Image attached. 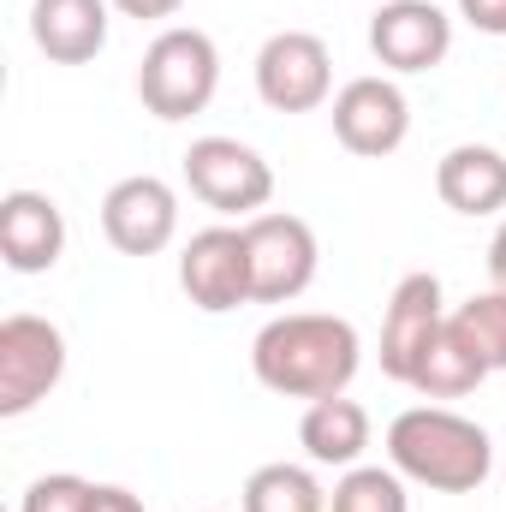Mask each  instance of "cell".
Returning <instances> with one entry per match:
<instances>
[{"mask_svg":"<svg viewBox=\"0 0 506 512\" xmlns=\"http://www.w3.org/2000/svg\"><path fill=\"white\" fill-rule=\"evenodd\" d=\"M251 370L280 399H334L364 370V340L346 316L286 310L251 340Z\"/></svg>","mask_w":506,"mask_h":512,"instance_id":"6da1fadb","label":"cell"},{"mask_svg":"<svg viewBox=\"0 0 506 512\" xmlns=\"http://www.w3.org/2000/svg\"><path fill=\"white\" fill-rule=\"evenodd\" d=\"M387 465L435 495H471L495 471V441L483 423L447 405H411L387 423Z\"/></svg>","mask_w":506,"mask_h":512,"instance_id":"7a4b0ae2","label":"cell"},{"mask_svg":"<svg viewBox=\"0 0 506 512\" xmlns=\"http://www.w3.org/2000/svg\"><path fill=\"white\" fill-rule=\"evenodd\" d=\"M221 90V48L197 24H167L137 66V96L155 120H191Z\"/></svg>","mask_w":506,"mask_h":512,"instance_id":"3957f363","label":"cell"},{"mask_svg":"<svg viewBox=\"0 0 506 512\" xmlns=\"http://www.w3.org/2000/svg\"><path fill=\"white\" fill-rule=\"evenodd\" d=\"M185 185L203 209L251 221L274 197V167L262 161V149L239 143V137H197L185 149Z\"/></svg>","mask_w":506,"mask_h":512,"instance_id":"277c9868","label":"cell"},{"mask_svg":"<svg viewBox=\"0 0 506 512\" xmlns=\"http://www.w3.org/2000/svg\"><path fill=\"white\" fill-rule=\"evenodd\" d=\"M245 227V245H251V292L256 304H292L310 292L316 268H322V245L310 233L304 215H286V209H262Z\"/></svg>","mask_w":506,"mask_h":512,"instance_id":"5b68a950","label":"cell"},{"mask_svg":"<svg viewBox=\"0 0 506 512\" xmlns=\"http://www.w3.org/2000/svg\"><path fill=\"white\" fill-rule=\"evenodd\" d=\"M66 376V334L48 316H6L0 322V417L36 411Z\"/></svg>","mask_w":506,"mask_h":512,"instance_id":"8992f818","label":"cell"},{"mask_svg":"<svg viewBox=\"0 0 506 512\" xmlns=\"http://www.w3.org/2000/svg\"><path fill=\"white\" fill-rule=\"evenodd\" d=\"M256 96L274 114H316L334 96V54L316 30H274L256 48Z\"/></svg>","mask_w":506,"mask_h":512,"instance_id":"52a82bcc","label":"cell"},{"mask_svg":"<svg viewBox=\"0 0 506 512\" xmlns=\"http://www.w3.org/2000/svg\"><path fill=\"white\" fill-rule=\"evenodd\" d=\"M179 286L197 310L227 316L239 304H251V245L245 227H203L191 233V245L179 251Z\"/></svg>","mask_w":506,"mask_h":512,"instance_id":"ba28073f","label":"cell"},{"mask_svg":"<svg viewBox=\"0 0 506 512\" xmlns=\"http://www.w3.org/2000/svg\"><path fill=\"white\" fill-rule=\"evenodd\" d=\"M102 233L120 256H161L179 239V191L155 173H131L102 197Z\"/></svg>","mask_w":506,"mask_h":512,"instance_id":"9c48e42d","label":"cell"},{"mask_svg":"<svg viewBox=\"0 0 506 512\" xmlns=\"http://www.w3.org/2000/svg\"><path fill=\"white\" fill-rule=\"evenodd\" d=\"M334 137L340 149L364 155V161H381L393 155L405 137H411V102L393 78H352L334 90Z\"/></svg>","mask_w":506,"mask_h":512,"instance_id":"30bf717a","label":"cell"},{"mask_svg":"<svg viewBox=\"0 0 506 512\" xmlns=\"http://www.w3.org/2000/svg\"><path fill=\"white\" fill-rule=\"evenodd\" d=\"M441 328H447L441 280H435L429 268L405 274V280L393 286V298H387V316H381V376H393V382L411 387L423 352H429V340H435Z\"/></svg>","mask_w":506,"mask_h":512,"instance_id":"8fae6325","label":"cell"},{"mask_svg":"<svg viewBox=\"0 0 506 512\" xmlns=\"http://www.w3.org/2000/svg\"><path fill=\"white\" fill-rule=\"evenodd\" d=\"M370 54L387 72H435L453 54V18L435 0H387L370 18Z\"/></svg>","mask_w":506,"mask_h":512,"instance_id":"7c38bea8","label":"cell"},{"mask_svg":"<svg viewBox=\"0 0 506 512\" xmlns=\"http://www.w3.org/2000/svg\"><path fill=\"white\" fill-rule=\"evenodd\" d=\"M0 256L12 274H48L66 256V215L48 191H6L0 197Z\"/></svg>","mask_w":506,"mask_h":512,"instance_id":"4fadbf2b","label":"cell"},{"mask_svg":"<svg viewBox=\"0 0 506 512\" xmlns=\"http://www.w3.org/2000/svg\"><path fill=\"white\" fill-rule=\"evenodd\" d=\"M114 0H30V42L54 66H84L108 48Z\"/></svg>","mask_w":506,"mask_h":512,"instance_id":"5bb4252c","label":"cell"},{"mask_svg":"<svg viewBox=\"0 0 506 512\" xmlns=\"http://www.w3.org/2000/svg\"><path fill=\"white\" fill-rule=\"evenodd\" d=\"M435 191L453 215H501L506 209V155L495 143H453L435 161Z\"/></svg>","mask_w":506,"mask_h":512,"instance_id":"9a60e30c","label":"cell"},{"mask_svg":"<svg viewBox=\"0 0 506 512\" xmlns=\"http://www.w3.org/2000/svg\"><path fill=\"white\" fill-rule=\"evenodd\" d=\"M298 447L310 453V465H334V471H352L370 447V411L346 393L334 399H310L304 417H298Z\"/></svg>","mask_w":506,"mask_h":512,"instance_id":"2e32d148","label":"cell"},{"mask_svg":"<svg viewBox=\"0 0 506 512\" xmlns=\"http://www.w3.org/2000/svg\"><path fill=\"white\" fill-rule=\"evenodd\" d=\"M239 501H245V512H328V489L316 483L310 465L274 459V465H256L251 477H245Z\"/></svg>","mask_w":506,"mask_h":512,"instance_id":"e0dca14e","label":"cell"},{"mask_svg":"<svg viewBox=\"0 0 506 512\" xmlns=\"http://www.w3.org/2000/svg\"><path fill=\"white\" fill-rule=\"evenodd\" d=\"M483 382H489V370L477 364V352H465V340L453 328H441L429 340V352H423V364L411 376V387L429 393V399H465V393H477Z\"/></svg>","mask_w":506,"mask_h":512,"instance_id":"ac0fdd59","label":"cell"},{"mask_svg":"<svg viewBox=\"0 0 506 512\" xmlns=\"http://www.w3.org/2000/svg\"><path fill=\"white\" fill-rule=\"evenodd\" d=\"M447 328L465 340V352H477V364L495 376L506 370V292L489 286V292H471L465 304L447 310Z\"/></svg>","mask_w":506,"mask_h":512,"instance_id":"d6986e66","label":"cell"},{"mask_svg":"<svg viewBox=\"0 0 506 512\" xmlns=\"http://www.w3.org/2000/svg\"><path fill=\"white\" fill-rule=\"evenodd\" d=\"M328 512H411V495H405V477L393 465H352L334 483Z\"/></svg>","mask_w":506,"mask_h":512,"instance_id":"ffe728a7","label":"cell"},{"mask_svg":"<svg viewBox=\"0 0 506 512\" xmlns=\"http://www.w3.org/2000/svg\"><path fill=\"white\" fill-rule=\"evenodd\" d=\"M90 501H96V483H84L78 471H48L24 489L18 512H90Z\"/></svg>","mask_w":506,"mask_h":512,"instance_id":"44dd1931","label":"cell"},{"mask_svg":"<svg viewBox=\"0 0 506 512\" xmlns=\"http://www.w3.org/2000/svg\"><path fill=\"white\" fill-rule=\"evenodd\" d=\"M459 18L483 36H506V0H459Z\"/></svg>","mask_w":506,"mask_h":512,"instance_id":"7402d4cb","label":"cell"},{"mask_svg":"<svg viewBox=\"0 0 506 512\" xmlns=\"http://www.w3.org/2000/svg\"><path fill=\"white\" fill-rule=\"evenodd\" d=\"M120 18H137V24H161V18H179L185 0H114Z\"/></svg>","mask_w":506,"mask_h":512,"instance_id":"603a6c76","label":"cell"},{"mask_svg":"<svg viewBox=\"0 0 506 512\" xmlns=\"http://www.w3.org/2000/svg\"><path fill=\"white\" fill-rule=\"evenodd\" d=\"M90 512H149L131 489H120V483H96V501H90Z\"/></svg>","mask_w":506,"mask_h":512,"instance_id":"cb8c5ba5","label":"cell"},{"mask_svg":"<svg viewBox=\"0 0 506 512\" xmlns=\"http://www.w3.org/2000/svg\"><path fill=\"white\" fill-rule=\"evenodd\" d=\"M489 280L506 292V221L495 227V239H489Z\"/></svg>","mask_w":506,"mask_h":512,"instance_id":"d4e9b609","label":"cell"}]
</instances>
